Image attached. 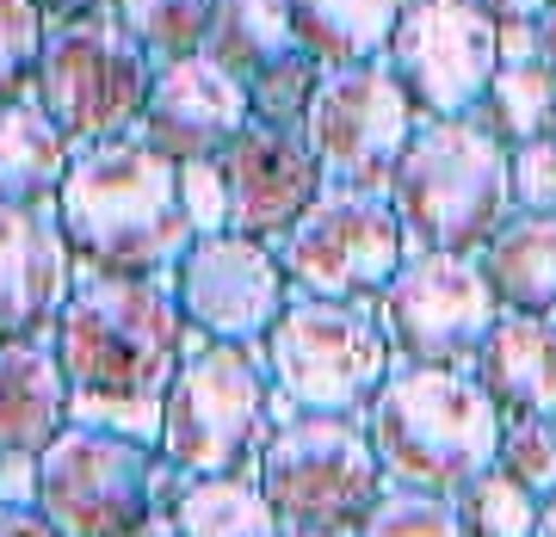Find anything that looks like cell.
Returning a JSON list of instances; mask_svg holds the SVG:
<instances>
[{
	"label": "cell",
	"mask_w": 556,
	"mask_h": 537,
	"mask_svg": "<svg viewBox=\"0 0 556 537\" xmlns=\"http://www.w3.org/2000/svg\"><path fill=\"white\" fill-rule=\"evenodd\" d=\"M167 279L186 309V328L199 340H223V346H260L273 334V321L285 316V303L298 297L278 266V247L229 235V229L199 235Z\"/></svg>",
	"instance_id": "obj_14"
},
{
	"label": "cell",
	"mask_w": 556,
	"mask_h": 537,
	"mask_svg": "<svg viewBox=\"0 0 556 537\" xmlns=\"http://www.w3.org/2000/svg\"><path fill=\"white\" fill-rule=\"evenodd\" d=\"M538 513H544V500L526 495L501 463L495 470H482V476L457 495V519H464V532L470 537H532Z\"/></svg>",
	"instance_id": "obj_28"
},
{
	"label": "cell",
	"mask_w": 556,
	"mask_h": 537,
	"mask_svg": "<svg viewBox=\"0 0 556 537\" xmlns=\"http://www.w3.org/2000/svg\"><path fill=\"white\" fill-rule=\"evenodd\" d=\"M532 537H556V495L544 500V513H538V532Z\"/></svg>",
	"instance_id": "obj_40"
},
{
	"label": "cell",
	"mask_w": 556,
	"mask_h": 537,
	"mask_svg": "<svg viewBox=\"0 0 556 537\" xmlns=\"http://www.w3.org/2000/svg\"><path fill=\"white\" fill-rule=\"evenodd\" d=\"M179 199H186L192 235H223L229 229V199H223L217 161H179Z\"/></svg>",
	"instance_id": "obj_34"
},
{
	"label": "cell",
	"mask_w": 556,
	"mask_h": 537,
	"mask_svg": "<svg viewBox=\"0 0 556 537\" xmlns=\"http://www.w3.org/2000/svg\"><path fill=\"white\" fill-rule=\"evenodd\" d=\"M501 470L526 495L551 500L556 495V420H501Z\"/></svg>",
	"instance_id": "obj_31"
},
{
	"label": "cell",
	"mask_w": 556,
	"mask_h": 537,
	"mask_svg": "<svg viewBox=\"0 0 556 537\" xmlns=\"http://www.w3.org/2000/svg\"><path fill=\"white\" fill-rule=\"evenodd\" d=\"M68 378L50 340H0V451L43 458L68 433Z\"/></svg>",
	"instance_id": "obj_19"
},
{
	"label": "cell",
	"mask_w": 556,
	"mask_h": 537,
	"mask_svg": "<svg viewBox=\"0 0 556 537\" xmlns=\"http://www.w3.org/2000/svg\"><path fill=\"white\" fill-rule=\"evenodd\" d=\"M285 537H340V532H285Z\"/></svg>",
	"instance_id": "obj_42"
},
{
	"label": "cell",
	"mask_w": 556,
	"mask_h": 537,
	"mask_svg": "<svg viewBox=\"0 0 556 537\" xmlns=\"http://www.w3.org/2000/svg\"><path fill=\"white\" fill-rule=\"evenodd\" d=\"M149 80H155V62L124 38L112 13H100V20L50 25L38 75H31V100L62 124V137L75 149H93L112 137H137Z\"/></svg>",
	"instance_id": "obj_9"
},
{
	"label": "cell",
	"mask_w": 556,
	"mask_h": 537,
	"mask_svg": "<svg viewBox=\"0 0 556 537\" xmlns=\"http://www.w3.org/2000/svg\"><path fill=\"white\" fill-rule=\"evenodd\" d=\"M68 167H75V142L31 93L0 105V199L56 204Z\"/></svg>",
	"instance_id": "obj_21"
},
{
	"label": "cell",
	"mask_w": 556,
	"mask_h": 537,
	"mask_svg": "<svg viewBox=\"0 0 556 537\" xmlns=\"http://www.w3.org/2000/svg\"><path fill=\"white\" fill-rule=\"evenodd\" d=\"M211 13H217V0H112V20L155 68L199 56L211 43Z\"/></svg>",
	"instance_id": "obj_26"
},
{
	"label": "cell",
	"mask_w": 556,
	"mask_h": 537,
	"mask_svg": "<svg viewBox=\"0 0 556 537\" xmlns=\"http://www.w3.org/2000/svg\"><path fill=\"white\" fill-rule=\"evenodd\" d=\"M50 210L75 247L80 272L167 279L186 259V247L199 241L186 199H179V161H167L142 137L75 149V167Z\"/></svg>",
	"instance_id": "obj_1"
},
{
	"label": "cell",
	"mask_w": 556,
	"mask_h": 537,
	"mask_svg": "<svg viewBox=\"0 0 556 537\" xmlns=\"http://www.w3.org/2000/svg\"><path fill=\"white\" fill-rule=\"evenodd\" d=\"M477 7H482V20L501 31V25H538L551 0H477Z\"/></svg>",
	"instance_id": "obj_37"
},
{
	"label": "cell",
	"mask_w": 556,
	"mask_h": 537,
	"mask_svg": "<svg viewBox=\"0 0 556 537\" xmlns=\"http://www.w3.org/2000/svg\"><path fill=\"white\" fill-rule=\"evenodd\" d=\"M38 495H43V458L0 451V507H38Z\"/></svg>",
	"instance_id": "obj_35"
},
{
	"label": "cell",
	"mask_w": 556,
	"mask_h": 537,
	"mask_svg": "<svg viewBox=\"0 0 556 537\" xmlns=\"http://www.w3.org/2000/svg\"><path fill=\"white\" fill-rule=\"evenodd\" d=\"M186 482L155 445L124 433L75 426L43 451V495L38 507L68 537H142L149 525L174 519Z\"/></svg>",
	"instance_id": "obj_8"
},
{
	"label": "cell",
	"mask_w": 556,
	"mask_h": 537,
	"mask_svg": "<svg viewBox=\"0 0 556 537\" xmlns=\"http://www.w3.org/2000/svg\"><path fill=\"white\" fill-rule=\"evenodd\" d=\"M298 43V20H291V0H217L211 13V56L223 68H236L241 80L254 75L260 62H273L278 50Z\"/></svg>",
	"instance_id": "obj_25"
},
{
	"label": "cell",
	"mask_w": 556,
	"mask_h": 537,
	"mask_svg": "<svg viewBox=\"0 0 556 537\" xmlns=\"http://www.w3.org/2000/svg\"><path fill=\"white\" fill-rule=\"evenodd\" d=\"M470 378L489 389L501 420H556V316H501Z\"/></svg>",
	"instance_id": "obj_18"
},
{
	"label": "cell",
	"mask_w": 556,
	"mask_h": 537,
	"mask_svg": "<svg viewBox=\"0 0 556 537\" xmlns=\"http://www.w3.org/2000/svg\"><path fill=\"white\" fill-rule=\"evenodd\" d=\"M365 433L390 488L415 495L457 500L501 458V408L470 371L396 365L365 408Z\"/></svg>",
	"instance_id": "obj_3"
},
{
	"label": "cell",
	"mask_w": 556,
	"mask_h": 537,
	"mask_svg": "<svg viewBox=\"0 0 556 537\" xmlns=\"http://www.w3.org/2000/svg\"><path fill=\"white\" fill-rule=\"evenodd\" d=\"M266 365V383L278 396V414H334V420H365L396 353L383 340L378 309L365 303H321V297H291L273 334L254 346Z\"/></svg>",
	"instance_id": "obj_6"
},
{
	"label": "cell",
	"mask_w": 556,
	"mask_h": 537,
	"mask_svg": "<svg viewBox=\"0 0 556 537\" xmlns=\"http://www.w3.org/2000/svg\"><path fill=\"white\" fill-rule=\"evenodd\" d=\"M383 62L420 118H470L501 68V43L477 0H408Z\"/></svg>",
	"instance_id": "obj_13"
},
{
	"label": "cell",
	"mask_w": 556,
	"mask_h": 537,
	"mask_svg": "<svg viewBox=\"0 0 556 537\" xmlns=\"http://www.w3.org/2000/svg\"><path fill=\"white\" fill-rule=\"evenodd\" d=\"M507 192L514 210H556V142H526L507 149Z\"/></svg>",
	"instance_id": "obj_33"
},
{
	"label": "cell",
	"mask_w": 556,
	"mask_h": 537,
	"mask_svg": "<svg viewBox=\"0 0 556 537\" xmlns=\"http://www.w3.org/2000/svg\"><path fill=\"white\" fill-rule=\"evenodd\" d=\"M80 266L50 204L0 199V340H50Z\"/></svg>",
	"instance_id": "obj_17"
},
{
	"label": "cell",
	"mask_w": 556,
	"mask_h": 537,
	"mask_svg": "<svg viewBox=\"0 0 556 537\" xmlns=\"http://www.w3.org/2000/svg\"><path fill=\"white\" fill-rule=\"evenodd\" d=\"M248 124H254L248 80L236 68H223L211 50H199V56H179L155 68L137 137L149 149H161L167 161H217Z\"/></svg>",
	"instance_id": "obj_16"
},
{
	"label": "cell",
	"mask_w": 556,
	"mask_h": 537,
	"mask_svg": "<svg viewBox=\"0 0 556 537\" xmlns=\"http://www.w3.org/2000/svg\"><path fill=\"white\" fill-rule=\"evenodd\" d=\"M470 118H477L495 142H507V149L544 142L551 124H556V75L544 62H501Z\"/></svg>",
	"instance_id": "obj_24"
},
{
	"label": "cell",
	"mask_w": 556,
	"mask_h": 537,
	"mask_svg": "<svg viewBox=\"0 0 556 537\" xmlns=\"http://www.w3.org/2000/svg\"><path fill=\"white\" fill-rule=\"evenodd\" d=\"M353 537H470V532H464V519H457V500L390 488Z\"/></svg>",
	"instance_id": "obj_29"
},
{
	"label": "cell",
	"mask_w": 556,
	"mask_h": 537,
	"mask_svg": "<svg viewBox=\"0 0 556 537\" xmlns=\"http://www.w3.org/2000/svg\"><path fill=\"white\" fill-rule=\"evenodd\" d=\"M43 38H50V25H43V13L31 0H0V105L31 93Z\"/></svg>",
	"instance_id": "obj_30"
},
{
	"label": "cell",
	"mask_w": 556,
	"mask_h": 537,
	"mask_svg": "<svg viewBox=\"0 0 556 537\" xmlns=\"http://www.w3.org/2000/svg\"><path fill=\"white\" fill-rule=\"evenodd\" d=\"M371 309L396 365H433V371H470L489 328L501 321L477 254H408V266Z\"/></svg>",
	"instance_id": "obj_12"
},
{
	"label": "cell",
	"mask_w": 556,
	"mask_h": 537,
	"mask_svg": "<svg viewBox=\"0 0 556 537\" xmlns=\"http://www.w3.org/2000/svg\"><path fill=\"white\" fill-rule=\"evenodd\" d=\"M43 13V25H75V20H100L112 13V0H31Z\"/></svg>",
	"instance_id": "obj_38"
},
{
	"label": "cell",
	"mask_w": 556,
	"mask_h": 537,
	"mask_svg": "<svg viewBox=\"0 0 556 537\" xmlns=\"http://www.w3.org/2000/svg\"><path fill=\"white\" fill-rule=\"evenodd\" d=\"M415 254H477L514 217L507 142L477 118H427L383 186Z\"/></svg>",
	"instance_id": "obj_4"
},
{
	"label": "cell",
	"mask_w": 556,
	"mask_h": 537,
	"mask_svg": "<svg viewBox=\"0 0 556 537\" xmlns=\"http://www.w3.org/2000/svg\"><path fill=\"white\" fill-rule=\"evenodd\" d=\"M402 13H408V0H291L298 43L321 62V68L383 62Z\"/></svg>",
	"instance_id": "obj_22"
},
{
	"label": "cell",
	"mask_w": 556,
	"mask_h": 537,
	"mask_svg": "<svg viewBox=\"0 0 556 537\" xmlns=\"http://www.w3.org/2000/svg\"><path fill=\"white\" fill-rule=\"evenodd\" d=\"M179 537H285V519L254 476H192L174 507Z\"/></svg>",
	"instance_id": "obj_23"
},
{
	"label": "cell",
	"mask_w": 556,
	"mask_h": 537,
	"mask_svg": "<svg viewBox=\"0 0 556 537\" xmlns=\"http://www.w3.org/2000/svg\"><path fill=\"white\" fill-rule=\"evenodd\" d=\"M260 495L273 500L285 532H340L353 537L371 507L390 495L365 420L334 414H278L273 438L254 463Z\"/></svg>",
	"instance_id": "obj_7"
},
{
	"label": "cell",
	"mask_w": 556,
	"mask_h": 537,
	"mask_svg": "<svg viewBox=\"0 0 556 537\" xmlns=\"http://www.w3.org/2000/svg\"><path fill=\"white\" fill-rule=\"evenodd\" d=\"M75 426H100V433H124L137 445L161 451V401L155 396H75L68 401Z\"/></svg>",
	"instance_id": "obj_32"
},
{
	"label": "cell",
	"mask_w": 556,
	"mask_h": 537,
	"mask_svg": "<svg viewBox=\"0 0 556 537\" xmlns=\"http://www.w3.org/2000/svg\"><path fill=\"white\" fill-rule=\"evenodd\" d=\"M50 346L75 396H167L199 334L186 328L174 279L80 272L62 303Z\"/></svg>",
	"instance_id": "obj_2"
},
{
	"label": "cell",
	"mask_w": 556,
	"mask_h": 537,
	"mask_svg": "<svg viewBox=\"0 0 556 537\" xmlns=\"http://www.w3.org/2000/svg\"><path fill=\"white\" fill-rule=\"evenodd\" d=\"M408 235H402L396 210L383 192H340L328 186L309 217L278 241V266L298 297L321 303H371L390 291L402 266H408Z\"/></svg>",
	"instance_id": "obj_10"
},
{
	"label": "cell",
	"mask_w": 556,
	"mask_h": 537,
	"mask_svg": "<svg viewBox=\"0 0 556 537\" xmlns=\"http://www.w3.org/2000/svg\"><path fill=\"white\" fill-rule=\"evenodd\" d=\"M551 142H556V124H551Z\"/></svg>",
	"instance_id": "obj_43"
},
{
	"label": "cell",
	"mask_w": 556,
	"mask_h": 537,
	"mask_svg": "<svg viewBox=\"0 0 556 537\" xmlns=\"http://www.w3.org/2000/svg\"><path fill=\"white\" fill-rule=\"evenodd\" d=\"M217 174L229 199V235L266 241V247H278L328 192L316 149L303 142V130H285V124H248L217 155Z\"/></svg>",
	"instance_id": "obj_15"
},
{
	"label": "cell",
	"mask_w": 556,
	"mask_h": 537,
	"mask_svg": "<svg viewBox=\"0 0 556 537\" xmlns=\"http://www.w3.org/2000/svg\"><path fill=\"white\" fill-rule=\"evenodd\" d=\"M0 537H68L43 507H0Z\"/></svg>",
	"instance_id": "obj_36"
},
{
	"label": "cell",
	"mask_w": 556,
	"mask_h": 537,
	"mask_svg": "<svg viewBox=\"0 0 556 537\" xmlns=\"http://www.w3.org/2000/svg\"><path fill=\"white\" fill-rule=\"evenodd\" d=\"M142 537H179V532H174V519H161V525H149Z\"/></svg>",
	"instance_id": "obj_41"
},
{
	"label": "cell",
	"mask_w": 556,
	"mask_h": 537,
	"mask_svg": "<svg viewBox=\"0 0 556 537\" xmlns=\"http://www.w3.org/2000/svg\"><path fill=\"white\" fill-rule=\"evenodd\" d=\"M278 396L254 346L199 340L161 396V458L179 476H254Z\"/></svg>",
	"instance_id": "obj_5"
},
{
	"label": "cell",
	"mask_w": 556,
	"mask_h": 537,
	"mask_svg": "<svg viewBox=\"0 0 556 537\" xmlns=\"http://www.w3.org/2000/svg\"><path fill=\"white\" fill-rule=\"evenodd\" d=\"M420 124L427 118L402 93L390 62H353V68H328L321 75L316 105L303 118V142L316 149L328 186H340V192H383Z\"/></svg>",
	"instance_id": "obj_11"
},
{
	"label": "cell",
	"mask_w": 556,
	"mask_h": 537,
	"mask_svg": "<svg viewBox=\"0 0 556 537\" xmlns=\"http://www.w3.org/2000/svg\"><path fill=\"white\" fill-rule=\"evenodd\" d=\"M501 316H556V210H514L477 247Z\"/></svg>",
	"instance_id": "obj_20"
},
{
	"label": "cell",
	"mask_w": 556,
	"mask_h": 537,
	"mask_svg": "<svg viewBox=\"0 0 556 537\" xmlns=\"http://www.w3.org/2000/svg\"><path fill=\"white\" fill-rule=\"evenodd\" d=\"M321 68L303 43L278 50L273 62H260L248 75V105H254V124H285V130H303L309 105H316V87H321Z\"/></svg>",
	"instance_id": "obj_27"
},
{
	"label": "cell",
	"mask_w": 556,
	"mask_h": 537,
	"mask_svg": "<svg viewBox=\"0 0 556 537\" xmlns=\"http://www.w3.org/2000/svg\"><path fill=\"white\" fill-rule=\"evenodd\" d=\"M538 62L556 75V0L544 7V20H538Z\"/></svg>",
	"instance_id": "obj_39"
}]
</instances>
